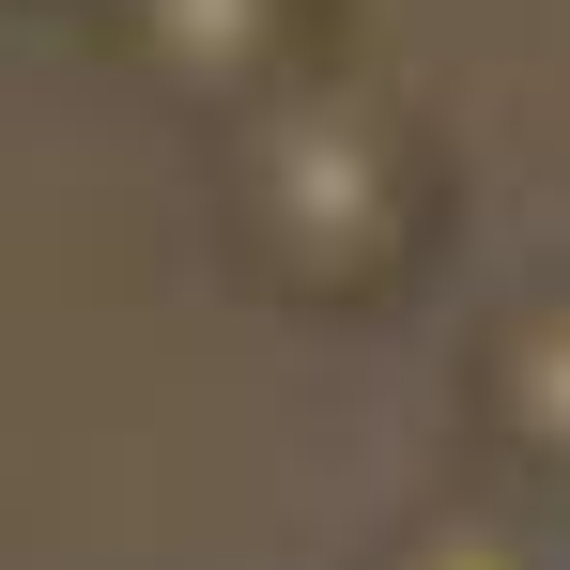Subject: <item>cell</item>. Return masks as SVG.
<instances>
[{"label":"cell","instance_id":"cell-5","mask_svg":"<svg viewBox=\"0 0 570 570\" xmlns=\"http://www.w3.org/2000/svg\"><path fill=\"white\" fill-rule=\"evenodd\" d=\"M78 16H94V0H78Z\"/></svg>","mask_w":570,"mask_h":570},{"label":"cell","instance_id":"cell-2","mask_svg":"<svg viewBox=\"0 0 570 570\" xmlns=\"http://www.w3.org/2000/svg\"><path fill=\"white\" fill-rule=\"evenodd\" d=\"M94 31H108V62H124L139 94L200 108L216 139H232L247 108L340 78V0H94Z\"/></svg>","mask_w":570,"mask_h":570},{"label":"cell","instance_id":"cell-3","mask_svg":"<svg viewBox=\"0 0 570 570\" xmlns=\"http://www.w3.org/2000/svg\"><path fill=\"white\" fill-rule=\"evenodd\" d=\"M463 448H478V478L570 509V278L509 293L463 340Z\"/></svg>","mask_w":570,"mask_h":570},{"label":"cell","instance_id":"cell-1","mask_svg":"<svg viewBox=\"0 0 570 570\" xmlns=\"http://www.w3.org/2000/svg\"><path fill=\"white\" fill-rule=\"evenodd\" d=\"M216 247L278 308H385L448 247V139L385 78H308L216 139Z\"/></svg>","mask_w":570,"mask_h":570},{"label":"cell","instance_id":"cell-4","mask_svg":"<svg viewBox=\"0 0 570 570\" xmlns=\"http://www.w3.org/2000/svg\"><path fill=\"white\" fill-rule=\"evenodd\" d=\"M371 570H570V509L509 493V478H463V493H416L371 540Z\"/></svg>","mask_w":570,"mask_h":570}]
</instances>
